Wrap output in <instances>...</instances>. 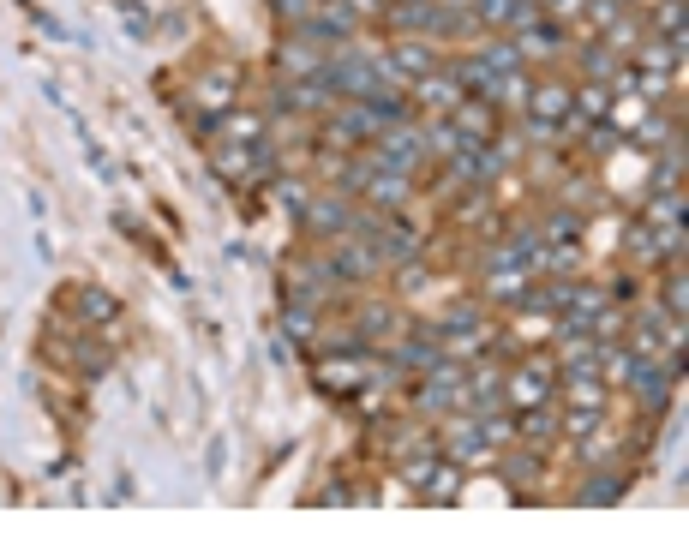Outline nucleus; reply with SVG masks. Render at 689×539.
Listing matches in <instances>:
<instances>
[{"label":"nucleus","mask_w":689,"mask_h":539,"mask_svg":"<svg viewBox=\"0 0 689 539\" xmlns=\"http://www.w3.org/2000/svg\"><path fill=\"white\" fill-rule=\"evenodd\" d=\"M276 204H282V210H300V216H306V204H312V198H306V186H300V180H282V186H276Z\"/></svg>","instance_id":"a211bd4d"},{"label":"nucleus","mask_w":689,"mask_h":539,"mask_svg":"<svg viewBox=\"0 0 689 539\" xmlns=\"http://www.w3.org/2000/svg\"><path fill=\"white\" fill-rule=\"evenodd\" d=\"M420 138L414 132H378V168H396V174H414V162H420Z\"/></svg>","instance_id":"f257e3e1"},{"label":"nucleus","mask_w":689,"mask_h":539,"mask_svg":"<svg viewBox=\"0 0 689 539\" xmlns=\"http://www.w3.org/2000/svg\"><path fill=\"white\" fill-rule=\"evenodd\" d=\"M198 90H204V102H210V108H222V102H228V90H234V72H210Z\"/></svg>","instance_id":"f3484780"},{"label":"nucleus","mask_w":689,"mask_h":539,"mask_svg":"<svg viewBox=\"0 0 689 539\" xmlns=\"http://www.w3.org/2000/svg\"><path fill=\"white\" fill-rule=\"evenodd\" d=\"M570 102H576V90L570 84H540V90H528V114L534 120H570Z\"/></svg>","instance_id":"20e7f679"},{"label":"nucleus","mask_w":689,"mask_h":539,"mask_svg":"<svg viewBox=\"0 0 689 539\" xmlns=\"http://www.w3.org/2000/svg\"><path fill=\"white\" fill-rule=\"evenodd\" d=\"M516 432H522V444H546V438H552V414H546V408H522Z\"/></svg>","instance_id":"ddd939ff"},{"label":"nucleus","mask_w":689,"mask_h":539,"mask_svg":"<svg viewBox=\"0 0 689 539\" xmlns=\"http://www.w3.org/2000/svg\"><path fill=\"white\" fill-rule=\"evenodd\" d=\"M684 216V192H660L654 204H648V222H660V228H672Z\"/></svg>","instance_id":"2eb2a0df"},{"label":"nucleus","mask_w":689,"mask_h":539,"mask_svg":"<svg viewBox=\"0 0 689 539\" xmlns=\"http://www.w3.org/2000/svg\"><path fill=\"white\" fill-rule=\"evenodd\" d=\"M366 198L396 210V204L408 198V174H396V168H372V174H366Z\"/></svg>","instance_id":"0eeeda50"},{"label":"nucleus","mask_w":689,"mask_h":539,"mask_svg":"<svg viewBox=\"0 0 689 539\" xmlns=\"http://www.w3.org/2000/svg\"><path fill=\"white\" fill-rule=\"evenodd\" d=\"M72 306H78V318H114V300H108V294H96V288H78V294H72Z\"/></svg>","instance_id":"dca6fc26"},{"label":"nucleus","mask_w":689,"mask_h":539,"mask_svg":"<svg viewBox=\"0 0 689 539\" xmlns=\"http://www.w3.org/2000/svg\"><path fill=\"white\" fill-rule=\"evenodd\" d=\"M612 96H618V90H606V84H588V90L570 102V120H606V114H612Z\"/></svg>","instance_id":"9d476101"},{"label":"nucleus","mask_w":689,"mask_h":539,"mask_svg":"<svg viewBox=\"0 0 689 539\" xmlns=\"http://www.w3.org/2000/svg\"><path fill=\"white\" fill-rule=\"evenodd\" d=\"M624 72V54H588V78H618Z\"/></svg>","instance_id":"6ab92c4d"},{"label":"nucleus","mask_w":689,"mask_h":539,"mask_svg":"<svg viewBox=\"0 0 689 539\" xmlns=\"http://www.w3.org/2000/svg\"><path fill=\"white\" fill-rule=\"evenodd\" d=\"M450 126H456L462 138H474V132L486 138V132H492V102H456V108H450Z\"/></svg>","instance_id":"1a4fd4ad"},{"label":"nucleus","mask_w":689,"mask_h":539,"mask_svg":"<svg viewBox=\"0 0 689 539\" xmlns=\"http://www.w3.org/2000/svg\"><path fill=\"white\" fill-rule=\"evenodd\" d=\"M666 306L684 318V276H672V282H666Z\"/></svg>","instance_id":"4be33fe9"},{"label":"nucleus","mask_w":689,"mask_h":539,"mask_svg":"<svg viewBox=\"0 0 689 539\" xmlns=\"http://www.w3.org/2000/svg\"><path fill=\"white\" fill-rule=\"evenodd\" d=\"M282 330H294V336L306 342V336H312V312H306V306H288V312H282Z\"/></svg>","instance_id":"412c9836"},{"label":"nucleus","mask_w":689,"mask_h":539,"mask_svg":"<svg viewBox=\"0 0 689 539\" xmlns=\"http://www.w3.org/2000/svg\"><path fill=\"white\" fill-rule=\"evenodd\" d=\"M390 66L408 72V78H426V72H438V54H432V42H396V48H390Z\"/></svg>","instance_id":"39448f33"},{"label":"nucleus","mask_w":689,"mask_h":539,"mask_svg":"<svg viewBox=\"0 0 689 539\" xmlns=\"http://www.w3.org/2000/svg\"><path fill=\"white\" fill-rule=\"evenodd\" d=\"M546 6H552V12H582L588 0H546Z\"/></svg>","instance_id":"5701e85b"},{"label":"nucleus","mask_w":689,"mask_h":539,"mask_svg":"<svg viewBox=\"0 0 689 539\" xmlns=\"http://www.w3.org/2000/svg\"><path fill=\"white\" fill-rule=\"evenodd\" d=\"M546 234H552V240H564V246H570V240H576V234H582V222H576V216H570V210H558V216H552V228H546Z\"/></svg>","instance_id":"aec40b11"},{"label":"nucleus","mask_w":689,"mask_h":539,"mask_svg":"<svg viewBox=\"0 0 689 539\" xmlns=\"http://www.w3.org/2000/svg\"><path fill=\"white\" fill-rule=\"evenodd\" d=\"M522 60H528V54H522V42H510V36H498V42L480 48V66H486V72H522Z\"/></svg>","instance_id":"6e6552de"},{"label":"nucleus","mask_w":689,"mask_h":539,"mask_svg":"<svg viewBox=\"0 0 689 539\" xmlns=\"http://www.w3.org/2000/svg\"><path fill=\"white\" fill-rule=\"evenodd\" d=\"M486 294H492V300H510V306H528V276H522V270H492Z\"/></svg>","instance_id":"9b49d317"},{"label":"nucleus","mask_w":689,"mask_h":539,"mask_svg":"<svg viewBox=\"0 0 689 539\" xmlns=\"http://www.w3.org/2000/svg\"><path fill=\"white\" fill-rule=\"evenodd\" d=\"M414 96H420L426 108H456V102H462V84H456L450 72H426V78L414 84Z\"/></svg>","instance_id":"423d86ee"},{"label":"nucleus","mask_w":689,"mask_h":539,"mask_svg":"<svg viewBox=\"0 0 689 539\" xmlns=\"http://www.w3.org/2000/svg\"><path fill=\"white\" fill-rule=\"evenodd\" d=\"M618 498H624L618 474H594V486H582V504H618Z\"/></svg>","instance_id":"4468645a"},{"label":"nucleus","mask_w":689,"mask_h":539,"mask_svg":"<svg viewBox=\"0 0 689 539\" xmlns=\"http://www.w3.org/2000/svg\"><path fill=\"white\" fill-rule=\"evenodd\" d=\"M474 18L486 24H510V30H528L540 18V0H474Z\"/></svg>","instance_id":"7ed1b4c3"},{"label":"nucleus","mask_w":689,"mask_h":539,"mask_svg":"<svg viewBox=\"0 0 689 539\" xmlns=\"http://www.w3.org/2000/svg\"><path fill=\"white\" fill-rule=\"evenodd\" d=\"M510 402H516V408H540V402H546V372H540V366H534V372H516V378H510Z\"/></svg>","instance_id":"f8f14e48"},{"label":"nucleus","mask_w":689,"mask_h":539,"mask_svg":"<svg viewBox=\"0 0 689 539\" xmlns=\"http://www.w3.org/2000/svg\"><path fill=\"white\" fill-rule=\"evenodd\" d=\"M306 228L342 240V234H354V210H348L342 198H312V204H306Z\"/></svg>","instance_id":"f03ea898"}]
</instances>
